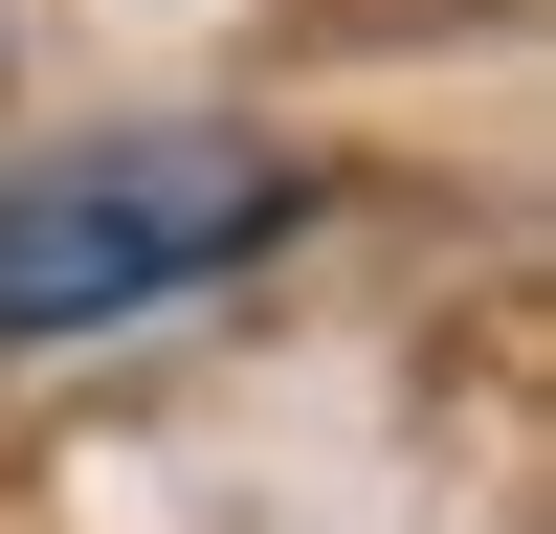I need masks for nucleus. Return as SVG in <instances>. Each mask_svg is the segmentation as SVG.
<instances>
[{
    "instance_id": "obj_1",
    "label": "nucleus",
    "mask_w": 556,
    "mask_h": 534,
    "mask_svg": "<svg viewBox=\"0 0 556 534\" xmlns=\"http://www.w3.org/2000/svg\"><path fill=\"white\" fill-rule=\"evenodd\" d=\"M312 178L267 134L178 112V134H67V156L0 178V334H112V312H178L201 267H245Z\"/></svg>"
}]
</instances>
